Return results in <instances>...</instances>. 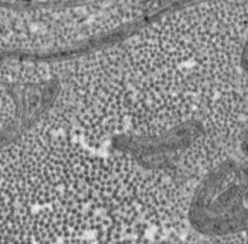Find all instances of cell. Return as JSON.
Returning a JSON list of instances; mask_svg holds the SVG:
<instances>
[{"mask_svg":"<svg viewBox=\"0 0 248 244\" xmlns=\"http://www.w3.org/2000/svg\"><path fill=\"white\" fill-rule=\"evenodd\" d=\"M244 62H246V66L248 67V47L246 49V54H244Z\"/></svg>","mask_w":248,"mask_h":244,"instance_id":"6da1fadb","label":"cell"}]
</instances>
